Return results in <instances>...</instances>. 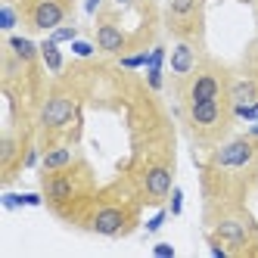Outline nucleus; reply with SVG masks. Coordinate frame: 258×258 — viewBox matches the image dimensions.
<instances>
[{
  "instance_id": "obj_1",
  "label": "nucleus",
  "mask_w": 258,
  "mask_h": 258,
  "mask_svg": "<svg viewBox=\"0 0 258 258\" xmlns=\"http://www.w3.org/2000/svg\"><path fill=\"white\" fill-rule=\"evenodd\" d=\"M100 187H97V177H94V168L78 159L66 165V168H56V171H41V199L44 206L56 215L66 224H75L81 227L84 218L94 206Z\"/></svg>"
},
{
  "instance_id": "obj_2",
  "label": "nucleus",
  "mask_w": 258,
  "mask_h": 258,
  "mask_svg": "<svg viewBox=\"0 0 258 258\" xmlns=\"http://www.w3.org/2000/svg\"><path fill=\"white\" fill-rule=\"evenodd\" d=\"M78 109H81V90L75 87V81L59 78L56 84H50L44 90V97L38 103V112H34V121H31L41 150L50 143L69 140L72 124L78 121Z\"/></svg>"
},
{
  "instance_id": "obj_3",
  "label": "nucleus",
  "mask_w": 258,
  "mask_h": 258,
  "mask_svg": "<svg viewBox=\"0 0 258 258\" xmlns=\"http://www.w3.org/2000/svg\"><path fill=\"white\" fill-rule=\"evenodd\" d=\"M140 206L143 199L137 196V190H121V187H109V190H100L94 206H90L87 218L81 230H90L97 236H127L137 221H140Z\"/></svg>"
},
{
  "instance_id": "obj_4",
  "label": "nucleus",
  "mask_w": 258,
  "mask_h": 258,
  "mask_svg": "<svg viewBox=\"0 0 258 258\" xmlns=\"http://www.w3.org/2000/svg\"><path fill=\"white\" fill-rule=\"evenodd\" d=\"M206 221L212 227L209 236L221 239L230 255H258V224L243 209V202H236V206H206Z\"/></svg>"
},
{
  "instance_id": "obj_5",
  "label": "nucleus",
  "mask_w": 258,
  "mask_h": 258,
  "mask_svg": "<svg viewBox=\"0 0 258 258\" xmlns=\"http://www.w3.org/2000/svg\"><path fill=\"white\" fill-rule=\"evenodd\" d=\"M233 121H236V112L227 97L183 106V124H187L190 137L199 146H218L221 140H227L233 131Z\"/></svg>"
},
{
  "instance_id": "obj_6",
  "label": "nucleus",
  "mask_w": 258,
  "mask_h": 258,
  "mask_svg": "<svg viewBox=\"0 0 258 258\" xmlns=\"http://www.w3.org/2000/svg\"><path fill=\"white\" fill-rule=\"evenodd\" d=\"M131 187L143 199V206H162L174 190V159L171 150H156L143 156L134 168Z\"/></svg>"
},
{
  "instance_id": "obj_7",
  "label": "nucleus",
  "mask_w": 258,
  "mask_h": 258,
  "mask_svg": "<svg viewBox=\"0 0 258 258\" xmlns=\"http://www.w3.org/2000/svg\"><path fill=\"white\" fill-rule=\"evenodd\" d=\"M230 81H233V75H230V69L224 62L202 56L199 66L190 72V75L183 81H177V94H180L183 106L187 103H202V100H218V97H227Z\"/></svg>"
},
{
  "instance_id": "obj_8",
  "label": "nucleus",
  "mask_w": 258,
  "mask_h": 258,
  "mask_svg": "<svg viewBox=\"0 0 258 258\" xmlns=\"http://www.w3.org/2000/svg\"><path fill=\"white\" fill-rule=\"evenodd\" d=\"M165 28L171 38L202 41L206 34V0H165Z\"/></svg>"
},
{
  "instance_id": "obj_9",
  "label": "nucleus",
  "mask_w": 258,
  "mask_h": 258,
  "mask_svg": "<svg viewBox=\"0 0 258 258\" xmlns=\"http://www.w3.org/2000/svg\"><path fill=\"white\" fill-rule=\"evenodd\" d=\"M16 10L22 16V25L34 34H44V31H56L66 19L75 0H13Z\"/></svg>"
},
{
  "instance_id": "obj_10",
  "label": "nucleus",
  "mask_w": 258,
  "mask_h": 258,
  "mask_svg": "<svg viewBox=\"0 0 258 258\" xmlns=\"http://www.w3.org/2000/svg\"><path fill=\"white\" fill-rule=\"evenodd\" d=\"M255 162H258V140L246 134V137H227L218 146H212L206 165L221 171H252Z\"/></svg>"
},
{
  "instance_id": "obj_11",
  "label": "nucleus",
  "mask_w": 258,
  "mask_h": 258,
  "mask_svg": "<svg viewBox=\"0 0 258 258\" xmlns=\"http://www.w3.org/2000/svg\"><path fill=\"white\" fill-rule=\"evenodd\" d=\"M94 41H97V50L106 53V56H127L134 50V34L118 22L115 13H103L97 19Z\"/></svg>"
},
{
  "instance_id": "obj_12",
  "label": "nucleus",
  "mask_w": 258,
  "mask_h": 258,
  "mask_svg": "<svg viewBox=\"0 0 258 258\" xmlns=\"http://www.w3.org/2000/svg\"><path fill=\"white\" fill-rule=\"evenodd\" d=\"M202 59V41H190V38H174V47L168 53V66H171V75L177 81H183L190 72L199 66Z\"/></svg>"
},
{
  "instance_id": "obj_13",
  "label": "nucleus",
  "mask_w": 258,
  "mask_h": 258,
  "mask_svg": "<svg viewBox=\"0 0 258 258\" xmlns=\"http://www.w3.org/2000/svg\"><path fill=\"white\" fill-rule=\"evenodd\" d=\"M81 156L75 153L72 140H59V143H50L41 150V171H56V168H66V165L78 162Z\"/></svg>"
},
{
  "instance_id": "obj_14",
  "label": "nucleus",
  "mask_w": 258,
  "mask_h": 258,
  "mask_svg": "<svg viewBox=\"0 0 258 258\" xmlns=\"http://www.w3.org/2000/svg\"><path fill=\"white\" fill-rule=\"evenodd\" d=\"M7 47H10L19 59H25V62H38V56H41V47H34L28 38H22V34H10V38H7Z\"/></svg>"
},
{
  "instance_id": "obj_15",
  "label": "nucleus",
  "mask_w": 258,
  "mask_h": 258,
  "mask_svg": "<svg viewBox=\"0 0 258 258\" xmlns=\"http://www.w3.org/2000/svg\"><path fill=\"white\" fill-rule=\"evenodd\" d=\"M41 56H44V62H47V69H50V72H62V56H59L56 41L41 44Z\"/></svg>"
},
{
  "instance_id": "obj_16",
  "label": "nucleus",
  "mask_w": 258,
  "mask_h": 258,
  "mask_svg": "<svg viewBox=\"0 0 258 258\" xmlns=\"http://www.w3.org/2000/svg\"><path fill=\"white\" fill-rule=\"evenodd\" d=\"M72 50H75L78 56H84V59L90 56V53H94V47H90V44H81V41H75V44H72Z\"/></svg>"
},
{
  "instance_id": "obj_17",
  "label": "nucleus",
  "mask_w": 258,
  "mask_h": 258,
  "mask_svg": "<svg viewBox=\"0 0 258 258\" xmlns=\"http://www.w3.org/2000/svg\"><path fill=\"white\" fill-rule=\"evenodd\" d=\"M168 199H171V212H174V215H180V202H183L180 190H171V196H168Z\"/></svg>"
},
{
  "instance_id": "obj_18",
  "label": "nucleus",
  "mask_w": 258,
  "mask_h": 258,
  "mask_svg": "<svg viewBox=\"0 0 258 258\" xmlns=\"http://www.w3.org/2000/svg\"><path fill=\"white\" fill-rule=\"evenodd\" d=\"M246 59H252V62H258V38H255V44L249 47V56Z\"/></svg>"
},
{
  "instance_id": "obj_19",
  "label": "nucleus",
  "mask_w": 258,
  "mask_h": 258,
  "mask_svg": "<svg viewBox=\"0 0 258 258\" xmlns=\"http://www.w3.org/2000/svg\"><path fill=\"white\" fill-rule=\"evenodd\" d=\"M156 252H159V255H174V249H171V246H156Z\"/></svg>"
},
{
  "instance_id": "obj_20",
  "label": "nucleus",
  "mask_w": 258,
  "mask_h": 258,
  "mask_svg": "<svg viewBox=\"0 0 258 258\" xmlns=\"http://www.w3.org/2000/svg\"><path fill=\"white\" fill-rule=\"evenodd\" d=\"M115 4L118 7H127V4H137V0H115Z\"/></svg>"
},
{
  "instance_id": "obj_21",
  "label": "nucleus",
  "mask_w": 258,
  "mask_h": 258,
  "mask_svg": "<svg viewBox=\"0 0 258 258\" xmlns=\"http://www.w3.org/2000/svg\"><path fill=\"white\" fill-rule=\"evenodd\" d=\"M249 137H255V140H258V124H255V127H252V131H249Z\"/></svg>"
},
{
  "instance_id": "obj_22",
  "label": "nucleus",
  "mask_w": 258,
  "mask_h": 258,
  "mask_svg": "<svg viewBox=\"0 0 258 258\" xmlns=\"http://www.w3.org/2000/svg\"><path fill=\"white\" fill-rule=\"evenodd\" d=\"M239 4H252V0H239Z\"/></svg>"
}]
</instances>
